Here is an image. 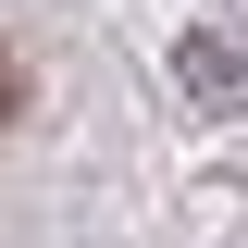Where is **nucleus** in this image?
<instances>
[{
  "mask_svg": "<svg viewBox=\"0 0 248 248\" xmlns=\"http://www.w3.org/2000/svg\"><path fill=\"white\" fill-rule=\"evenodd\" d=\"M13 99H25V75H13V50H0V124H13Z\"/></svg>",
  "mask_w": 248,
  "mask_h": 248,
  "instance_id": "nucleus-1",
  "label": "nucleus"
}]
</instances>
